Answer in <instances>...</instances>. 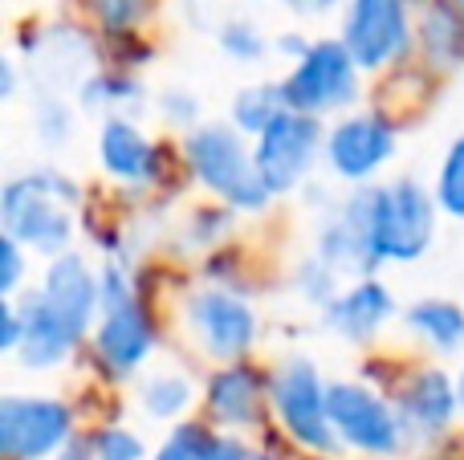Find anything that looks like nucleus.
<instances>
[{
    "label": "nucleus",
    "instance_id": "nucleus-36",
    "mask_svg": "<svg viewBox=\"0 0 464 460\" xmlns=\"http://www.w3.org/2000/svg\"><path fill=\"white\" fill-rule=\"evenodd\" d=\"M334 460H338V456H334Z\"/></svg>",
    "mask_w": 464,
    "mask_h": 460
},
{
    "label": "nucleus",
    "instance_id": "nucleus-26",
    "mask_svg": "<svg viewBox=\"0 0 464 460\" xmlns=\"http://www.w3.org/2000/svg\"><path fill=\"white\" fill-rule=\"evenodd\" d=\"M86 8L98 16V24L111 33H130L147 21L151 0H86Z\"/></svg>",
    "mask_w": 464,
    "mask_h": 460
},
{
    "label": "nucleus",
    "instance_id": "nucleus-31",
    "mask_svg": "<svg viewBox=\"0 0 464 460\" xmlns=\"http://www.w3.org/2000/svg\"><path fill=\"white\" fill-rule=\"evenodd\" d=\"M281 5L294 8V13L318 16V13H330V8H338V5H351V0H281Z\"/></svg>",
    "mask_w": 464,
    "mask_h": 460
},
{
    "label": "nucleus",
    "instance_id": "nucleus-13",
    "mask_svg": "<svg viewBox=\"0 0 464 460\" xmlns=\"http://www.w3.org/2000/svg\"><path fill=\"white\" fill-rule=\"evenodd\" d=\"M395 151H400L395 122H387L383 114H371V110H351L326 130V155H322V163L343 184L367 187L395 159Z\"/></svg>",
    "mask_w": 464,
    "mask_h": 460
},
{
    "label": "nucleus",
    "instance_id": "nucleus-6",
    "mask_svg": "<svg viewBox=\"0 0 464 460\" xmlns=\"http://www.w3.org/2000/svg\"><path fill=\"white\" fill-rule=\"evenodd\" d=\"M269 412L302 453L318 460L343 456L330 428V383L310 355H281L269 367Z\"/></svg>",
    "mask_w": 464,
    "mask_h": 460
},
{
    "label": "nucleus",
    "instance_id": "nucleus-20",
    "mask_svg": "<svg viewBox=\"0 0 464 460\" xmlns=\"http://www.w3.org/2000/svg\"><path fill=\"white\" fill-rule=\"evenodd\" d=\"M403 326L411 339L432 347L436 355H460L464 350V306L449 298H420L403 310Z\"/></svg>",
    "mask_w": 464,
    "mask_h": 460
},
{
    "label": "nucleus",
    "instance_id": "nucleus-30",
    "mask_svg": "<svg viewBox=\"0 0 464 460\" xmlns=\"http://www.w3.org/2000/svg\"><path fill=\"white\" fill-rule=\"evenodd\" d=\"M53 460H98L94 453V436H82V432H73V440L62 448Z\"/></svg>",
    "mask_w": 464,
    "mask_h": 460
},
{
    "label": "nucleus",
    "instance_id": "nucleus-8",
    "mask_svg": "<svg viewBox=\"0 0 464 460\" xmlns=\"http://www.w3.org/2000/svg\"><path fill=\"white\" fill-rule=\"evenodd\" d=\"M330 428L343 453L362 460H395L408 445L403 416L383 391L359 379L330 383Z\"/></svg>",
    "mask_w": 464,
    "mask_h": 460
},
{
    "label": "nucleus",
    "instance_id": "nucleus-14",
    "mask_svg": "<svg viewBox=\"0 0 464 460\" xmlns=\"http://www.w3.org/2000/svg\"><path fill=\"white\" fill-rule=\"evenodd\" d=\"M94 155L102 176L119 187H151L163 176V147L127 114H106L94 139Z\"/></svg>",
    "mask_w": 464,
    "mask_h": 460
},
{
    "label": "nucleus",
    "instance_id": "nucleus-25",
    "mask_svg": "<svg viewBox=\"0 0 464 460\" xmlns=\"http://www.w3.org/2000/svg\"><path fill=\"white\" fill-rule=\"evenodd\" d=\"M220 49L232 57V62H240V65H253V62H261L265 53H269V41H265V33L256 29L253 21H228L225 29H220Z\"/></svg>",
    "mask_w": 464,
    "mask_h": 460
},
{
    "label": "nucleus",
    "instance_id": "nucleus-16",
    "mask_svg": "<svg viewBox=\"0 0 464 460\" xmlns=\"http://www.w3.org/2000/svg\"><path fill=\"white\" fill-rule=\"evenodd\" d=\"M395 407L403 416L408 436H440L452 428L460 412V396H457V379L440 367H416L408 379L395 388Z\"/></svg>",
    "mask_w": 464,
    "mask_h": 460
},
{
    "label": "nucleus",
    "instance_id": "nucleus-24",
    "mask_svg": "<svg viewBox=\"0 0 464 460\" xmlns=\"http://www.w3.org/2000/svg\"><path fill=\"white\" fill-rule=\"evenodd\" d=\"M139 81L127 70H98L82 86V106L86 110H119V106L135 102Z\"/></svg>",
    "mask_w": 464,
    "mask_h": 460
},
{
    "label": "nucleus",
    "instance_id": "nucleus-21",
    "mask_svg": "<svg viewBox=\"0 0 464 460\" xmlns=\"http://www.w3.org/2000/svg\"><path fill=\"white\" fill-rule=\"evenodd\" d=\"M135 396L143 416H151L155 424H184L188 407L196 404V383L176 367H163V371H151L139 383Z\"/></svg>",
    "mask_w": 464,
    "mask_h": 460
},
{
    "label": "nucleus",
    "instance_id": "nucleus-2",
    "mask_svg": "<svg viewBox=\"0 0 464 460\" xmlns=\"http://www.w3.org/2000/svg\"><path fill=\"white\" fill-rule=\"evenodd\" d=\"M0 228L8 241L37 257H62L70 253L73 228H78V184L57 168L21 171L0 192Z\"/></svg>",
    "mask_w": 464,
    "mask_h": 460
},
{
    "label": "nucleus",
    "instance_id": "nucleus-17",
    "mask_svg": "<svg viewBox=\"0 0 464 460\" xmlns=\"http://www.w3.org/2000/svg\"><path fill=\"white\" fill-rule=\"evenodd\" d=\"M392 318H395V298L375 277H354V282L343 285L338 298L322 310L326 331L346 342H371Z\"/></svg>",
    "mask_w": 464,
    "mask_h": 460
},
{
    "label": "nucleus",
    "instance_id": "nucleus-29",
    "mask_svg": "<svg viewBox=\"0 0 464 460\" xmlns=\"http://www.w3.org/2000/svg\"><path fill=\"white\" fill-rule=\"evenodd\" d=\"M160 114H168L171 127H179L188 135L192 127H200V102H196V94H184V90H171V94L160 98Z\"/></svg>",
    "mask_w": 464,
    "mask_h": 460
},
{
    "label": "nucleus",
    "instance_id": "nucleus-12",
    "mask_svg": "<svg viewBox=\"0 0 464 460\" xmlns=\"http://www.w3.org/2000/svg\"><path fill=\"white\" fill-rule=\"evenodd\" d=\"M253 155H256V168H261V179L269 184L273 196L297 192L314 176L318 159L326 155L322 119L285 110L269 130H261L253 139Z\"/></svg>",
    "mask_w": 464,
    "mask_h": 460
},
{
    "label": "nucleus",
    "instance_id": "nucleus-4",
    "mask_svg": "<svg viewBox=\"0 0 464 460\" xmlns=\"http://www.w3.org/2000/svg\"><path fill=\"white\" fill-rule=\"evenodd\" d=\"M362 220L379 265H411L436 244L440 204L436 192L420 179H392V184L359 187Z\"/></svg>",
    "mask_w": 464,
    "mask_h": 460
},
{
    "label": "nucleus",
    "instance_id": "nucleus-34",
    "mask_svg": "<svg viewBox=\"0 0 464 460\" xmlns=\"http://www.w3.org/2000/svg\"><path fill=\"white\" fill-rule=\"evenodd\" d=\"M457 396H460V416H464V367H460V375H457Z\"/></svg>",
    "mask_w": 464,
    "mask_h": 460
},
{
    "label": "nucleus",
    "instance_id": "nucleus-18",
    "mask_svg": "<svg viewBox=\"0 0 464 460\" xmlns=\"http://www.w3.org/2000/svg\"><path fill=\"white\" fill-rule=\"evenodd\" d=\"M253 448L232 432H220L212 420L171 424L151 460H248Z\"/></svg>",
    "mask_w": 464,
    "mask_h": 460
},
{
    "label": "nucleus",
    "instance_id": "nucleus-27",
    "mask_svg": "<svg viewBox=\"0 0 464 460\" xmlns=\"http://www.w3.org/2000/svg\"><path fill=\"white\" fill-rule=\"evenodd\" d=\"M94 453L98 460H151L143 436L135 428H122V424H111V428L94 432Z\"/></svg>",
    "mask_w": 464,
    "mask_h": 460
},
{
    "label": "nucleus",
    "instance_id": "nucleus-3",
    "mask_svg": "<svg viewBox=\"0 0 464 460\" xmlns=\"http://www.w3.org/2000/svg\"><path fill=\"white\" fill-rule=\"evenodd\" d=\"M188 176L204 187L217 204L232 212H265L277 196L261 179L253 155V139L240 135L232 122H200L179 139Z\"/></svg>",
    "mask_w": 464,
    "mask_h": 460
},
{
    "label": "nucleus",
    "instance_id": "nucleus-19",
    "mask_svg": "<svg viewBox=\"0 0 464 460\" xmlns=\"http://www.w3.org/2000/svg\"><path fill=\"white\" fill-rule=\"evenodd\" d=\"M416 37L436 70H460L464 65V8L457 0H424Z\"/></svg>",
    "mask_w": 464,
    "mask_h": 460
},
{
    "label": "nucleus",
    "instance_id": "nucleus-15",
    "mask_svg": "<svg viewBox=\"0 0 464 460\" xmlns=\"http://www.w3.org/2000/svg\"><path fill=\"white\" fill-rule=\"evenodd\" d=\"M204 407L220 432H232V436L253 432L269 407V371H256L248 359L217 367L204 388Z\"/></svg>",
    "mask_w": 464,
    "mask_h": 460
},
{
    "label": "nucleus",
    "instance_id": "nucleus-11",
    "mask_svg": "<svg viewBox=\"0 0 464 460\" xmlns=\"http://www.w3.org/2000/svg\"><path fill=\"white\" fill-rule=\"evenodd\" d=\"M73 407L62 396H0V456L53 460L73 440Z\"/></svg>",
    "mask_w": 464,
    "mask_h": 460
},
{
    "label": "nucleus",
    "instance_id": "nucleus-35",
    "mask_svg": "<svg viewBox=\"0 0 464 460\" xmlns=\"http://www.w3.org/2000/svg\"><path fill=\"white\" fill-rule=\"evenodd\" d=\"M457 5H460V8H464V0H457Z\"/></svg>",
    "mask_w": 464,
    "mask_h": 460
},
{
    "label": "nucleus",
    "instance_id": "nucleus-1",
    "mask_svg": "<svg viewBox=\"0 0 464 460\" xmlns=\"http://www.w3.org/2000/svg\"><path fill=\"white\" fill-rule=\"evenodd\" d=\"M24 318V339L16 363L24 371H53L70 363L73 350L98 326V269L82 253L45 261L37 290L13 298Z\"/></svg>",
    "mask_w": 464,
    "mask_h": 460
},
{
    "label": "nucleus",
    "instance_id": "nucleus-7",
    "mask_svg": "<svg viewBox=\"0 0 464 460\" xmlns=\"http://www.w3.org/2000/svg\"><path fill=\"white\" fill-rule=\"evenodd\" d=\"M359 65L346 53L338 37H318L310 41L297 62L277 78L285 110L310 114V119H326V114H351L359 102Z\"/></svg>",
    "mask_w": 464,
    "mask_h": 460
},
{
    "label": "nucleus",
    "instance_id": "nucleus-5",
    "mask_svg": "<svg viewBox=\"0 0 464 460\" xmlns=\"http://www.w3.org/2000/svg\"><path fill=\"white\" fill-rule=\"evenodd\" d=\"M90 342H94L98 367L114 379H130L135 371H143L160 342L151 310L119 261H106L98 269V326Z\"/></svg>",
    "mask_w": 464,
    "mask_h": 460
},
{
    "label": "nucleus",
    "instance_id": "nucleus-33",
    "mask_svg": "<svg viewBox=\"0 0 464 460\" xmlns=\"http://www.w3.org/2000/svg\"><path fill=\"white\" fill-rule=\"evenodd\" d=\"M248 460H281V456L269 453V448H253V453H248Z\"/></svg>",
    "mask_w": 464,
    "mask_h": 460
},
{
    "label": "nucleus",
    "instance_id": "nucleus-22",
    "mask_svg": "<svg viewBox=\"0 0 464 460\" xmlns=\"http://www.w3.org/2000/svg\"><path fill=\"white\" fill-rule=\"evenodd\" d=\"M285 114V98H281L277 81H265V86H245L232 98V127L240 135L256 139L261 130H269L273 122Z\"/></svg>",
    "mask_w": 464,
    "mask_h": 460
},
{
    "label": "nucleus",
    "instance_id": "nucleus-9",
    "mask_svg": "<svg viewBox=\"0 0 464 460\" xmlns=\"http://www.w3.org/2000/svg\"><path fill=\"white\" fill-rule=\"evenodd\" d=\"M184 331L192 334V342L208 359H217L220 367L245 363L248 350L261 339V314L245 293L228 290V285H204L192 290L179 306Z\"/></svg>",
    "mask_w": 464,
    "mask_h": 460
},
{
    "label": "nucleus",
    "instance_id": "nucleus-32",
    "mask_svg": "<svg viewBox=\"0 0 464 460\" xmlns=\"http://www.w3.org/2000/svg\"><path fill=\"white\" fill-rule=\"evenodd\" d=\"M13 94H16V65L0 62V98H13Z\"/></svg>",
    "mask_w": 464,
    "mask_h": 460
},
{
    "label": "nucleus",
    "instance_id": "nucleus-10",
    "mask_svg": "<svg viewBox=\"0 0 464 460\" xmlns=\"http://www.w3.org/2000/svg\"><path fill=\"white\" fill-rule=\"evenodd\" d=\"M411 5L416 0H351L343 8L338 41L346 45V53L354 57L362 73H379L408 57L420 29L411 21Z\"/></svg>",
    "mask_w": 464,
    "mask_h": 460
},
{
    "label": "nucleus",
    "instance_id": "nucleus-28",
    "mask_svg": "<svg viewBox=\"0 0 464 460\" xmlns=\"http://www.w3.org/2000/svg\"><path fill=\"white\" fill-rule=\"evenodd\" d=\"M24 257H29V253L21 249V244L16 241H8L5 236V244H0V293H5V302L8 298H21V282H24Z\"/></svg>",
    "mask_w": 464,
    "mask_h": 460
},
{
    "label": "nucleus",
    "instance_id": "nucleus-23",
    "mask_svg": "<svg viewBox=\"0 0 464 460\" xmlns=\"http://www.w3.org/2000/svg\"><path fill=\"white\" fill-rule=\"evenodd\" d=\"M436 204H440L444 216L464 220V130L449 143L440 168H436Z\"/></svg>",
    "mask_w": 464,
    "mask_h": 460
}]
</instances>
